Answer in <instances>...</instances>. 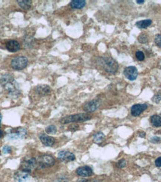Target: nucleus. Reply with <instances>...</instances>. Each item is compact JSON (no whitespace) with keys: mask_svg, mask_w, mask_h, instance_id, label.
Returning <instances> with one entry per match:
<instances>
[{"mask_svg":"<svg viewBox=\"0 0 161 182\" xmlns=\"http://www.w3.org/2000/svg\"><path fill=\"white\" fill-rule=\"evenodd\" d=\"M6 49L10 52H17L20 49L21 45L17 40H11L6 43Z\"/></svg>","mask_w":161,"mask_h":182,"instance_id":"2eb2a0df","label":"nucleus"},{"mask_svg":"<svg viewBox=\"0 0 161 182\" xmlns=\"http://www.w3.org/2000/svg\"><path fill=\"white\" fill-rule=\"evenodd\" d=\"M145 135H146V134H145L144 131H140V132H139V136L140 137H145Z\"/></svg>","mask_w":161,"mask_h":182,"instance_id":"473e14b6","label":"nucleus"},{"mask_svg":"<svg viewBox=\"0 0 161 182\" xmlns=\"http://www.w3.org/2000/svg\"><path fill=\"white\" fill-rule=\"evenodd\" d=\"M39 138L41 143L45 146L51 147L54 146V144L55 143V139L52 137L46 134H41L39 136Z\"/></svg>","mask_w":161,"mask_h":182,"instance_id":"4468645a","label":"nucleus"},{"mask_svg":"<svg viewBox=\"0 0 161 182\" xmlns=\"http://www.w3.org/2000/svg\"><path fill=\"white\" fill-rule=\"evenodd\" d=\"M34 90L37 94L40 96H47L48 94H49V93L51 92V88L49 85L46 84H41L38 85L34 88Z\"/></svg>","mask_w":161,"mask_h":182,"instance_id":"dca6fc26","label":"nucleus"},{"mask_svg":"<svg viewBox=\"0 0 161 182\" xmlns=\"http://www.w3.org/2000/svg\"><path fill=\"white\" fill-rule=\"evenodd\" d=\"M144 3H145V0H137V3L139 4V5H141V4H143Z\"/></svg>","mask_w":161,"mask_h":182,"instance_id":"72a5a7b5","label":"nucleus"},{"mask_svg":"<svg viewBox=\"0 0 161 182\" xmlns=\"http://www.w3.org/2000/svg\"><path fill=\"white\" fill-rule=\"evenodd\" d=\"M105 135L102 132H100V131L95 133L93 134V140L95 141L96 143H101L103 140H105Z\"/></svg>","mask_w":161,"mask_h":182,"instance_id":"412c9836","label":"nucleus"},{"mask_svg":"<svg viewBox=\"0 0 161 182\" xmlns=\"http://www.w3.org/2000/svg\"><path fill=\"white\" fill-rule=\"evenodd\" d=\"M151 125L154 127H161V117L158 115H153L150 118Z\"/></svg>","mask_w":161,"mask_h":182,"instance_id":"6ab92c4d","label":"nucleus"},{"mask_svg":"<svg viewBox=\"0 0 161 182\" xmlns=\"http://www.w3.org/2000/svg\"><path fill=\"white\" fill-rule=\"evenodd\" d=\"M150 142L152 143H155V144H157V143H160L161 142V138L160 137L154 136L150 139Z\"/></svg>","mask_w":161,"mask_h":182,"instance_id":"cd10ccee","label":"nucleus"},{"mask_svg":"<svg viewBox=\"0 0 161 182\" xmlns=\"http://www.w3.org/2000/svg\"><path fill=\"white\" fill-rule=\"evenodd\" d=\"M100 106V102L98 100H92V101L86 102L84 104L83 109L86 113H92L95 111Z\"/></svg>","mask_w":161,"mask_h":182,"instance_id":"9d476101","label":"nucleus"},{"mask_svg":"<svg viewBox=\"0 0 161 182\" xmlns=\"http://www.w3.org/2000/svg\"><path fill=\"white\" fill-rule=\"evenodd\" d=\"M2 114L0 113V128H1V125H2Z\"/></svg>","mask_w":161,"mask_h":182,"instance_id":"c9c22d12","label":"nucleus"},{"mask_svg":"<svg viewBox=\"0 0 161 182\" xmlns=\"http://www.w3.org/2000/svg\"><path fill=\"white\" fill-rule=\"evenodd\" d=\"M161 101V94H158L153 97V102L155 103H158Z\"/></svg>","mask_w":161,"mask_h":182,"instance_id":"c756f323","label":"nucleus"},{"mask_svg":"<svg viewBox=\"0 0 161 182\" xmlns=\"http://www.w3.org/2000/svg\"><path fill=\"white\" fill-rule=\"evenodd\" d=\"M30 172L24 169L17 171L13 175V179L17 182H26L30 179Z\"/></svg>","mask_w":161,"mask_h":182,"instance_id":"1a4fd4ad","label":"nucleus"},{"mask_svg":"<svg viewBox=\"0 0 161 182\" xmlns=\"http://www.w3.org/2000/svg\"><path fill=\"white\" fill-rule=\"evenodd\" d=\"M135 56L138 61H143L145 60V55H144V53H143V52H142V51H137V52H136V54H135Z\"/></svg>","mask_w":161,"mask_h":182,"instance_id":"393cba45","label":"nucleus"},{"mask_svg":"<svg viewBox=\"0 0 161 182\" xmlns=\"http://www.w3.org/2000/svg\"><path fill=\"white\" fill-rule=\"evenodd\" d=\"M124 75L126 78L130 81L136 80L138 76V70L134 66L125 67L123 71Z\"/></svg>","mask_w":161,"mask_h":182,"instance_id":"6e6552de","label":"nucleus"},{"mask_svg":"<svg viewBox=\"0 0 161 182\" xmlns=\"http://www.w3.org/2000/svg\"><path fill=\"white\" fill-rule=\"evenodd\" d=\"M138 41L140 43H148V36L145 34H141L138 37Z\"/></svg>","mask_w":161,"mask_h":182,"instance_id":"b1692460","label":"nucleus"},{"mask_svg":"<svg viewBox=\"0 0 161 182\" xmlns=\"http://www.w3.org/2000/svg\"><path fill=\"white\" fill-rule=\"evenodd\" d=\"M86 5L84 0H72L70 3V6L73 9H81Z\"/></svg>","mask_w":161,"mask_h":182,"instance_id":"f3484780","label":"nucleus"},{"mask_svg":"<svg viewBox=\"0 0 161 182\" xmlns=\"http://www.w3.org/2000/svg\"><path fill=\"white\" fill-rule=\"evenodd\" d=\"M17 2L21 8L26 11L29 10L32 5V3L31 0H17Z\"/></svg>","mask_w":161,"mask_h":182,"instance_id":"a211bd4d","label":"nucleus"},{"mask_svg":"<svg viewBox=\"0 0 161 182\" xmlns=\"http://www.w3.org/2000/svg\"><path fill=\"white\" fill-rule=\"evenodd\" d=\"M37 161L38 167L40 168V169L51 167V166L55 165V158H54L51 155H50V154H41V155L38 158Z\"/></svg>","mask_w":161,"mask_h":182,"instance_id":"423d86ee","label":"nucleus"},{"mask_svg":"<svg viewBox=\"0 0 161 182\" xmlns=\"http://www.w3.org/2000/svg\"><path fill=\"white\" fill-rule=\"evenodd\" d=\"M151 23H152L151 20H144L138 21V22L136 23V26L139 28H146L151 26Z\"/></svg>","mask_w":161,"mask_h":182,"instance_id":"aec40b11","label":"nucleus"},{"mask_svg":"<svg viewBox=\"0 0 161 182\" xmlns=\"http://www.w3.org/2000/svg\"><path fill=\"white\" fill-rule=\"evenodd\" d=\"M160 68H161V62H160Z\"/></svg>","mask_w":161,"mask_h":182,"instance_id":"e433bc0d","label":"nucleus"},{"mask_svg":"<svg viewBox=\"0 0 161 182\" xmlns=\"http://www.w3.org/2000/svg\"><path fill=\"white\" fill-rule=\"evenodd\" d=\"M37 166V161L33 157H28L24 158L21 162V168L22 169L31 172V170L35 169Z\"/></svg>","mask_w":161,"mask_h":182,"instance_id":"0eeeda50","label":"nucleus"},{"mask_svg":"<svg viewBox=\"0 0 161 182\" xmlns=\"http://www.w3.org/2000/svg\"><path fill=\"white\" fill-rule=\"evenodd\" d=\"M11 152V147L9 146H5L2 148V152L4 154H8Z\"/></svg>","mask_w":161,"mask_h":182,"instance_id":"7c9ffc66","label":"nucleus"},{"mask_svg":"<svg viewBox=\"0 0 161 182\" xmlns=\"http://www.w3.org/2000/svg\"><path fill=\"white\" fill-rule=\"evenodd\" d=\"M4 135H5V132L2 130H0V138H2Z\"/></svg>","mask_w":161,"mask_h":182,"instance_id":"f704fd0d","label":"nucleus"},{"mask_svg":"<svg viewBox=\"0 0 161 182\" xmlns=\"http://www.w3.org/2000/svg\"><path fill=\"white\" fill-rule=\"evenodd\" d=\"M28 64V59L26 56L19 55L13 58L11 62V67L15 70H22Z\"/></svg>","mask_w":161,"mask_h":182,"instance_id":"39448f33","label":"nucleus"},{"mask_svg":"<svg viewBox=\"0 0 161 182\" xmlns=\"http://www.w3.org/2000/svg\"><path fill=\"white\" fill-rule=\"evenodd\" d=\"M78 129H79V125H77V124H72L69 126V130L71 131H78Z\"/></svg>","mask_w":161,"mask_h":182,"instance_id":"c85d7f7f","label":"nucleus"},{"mask_svg":"<svg viewBox=\"0 0 161 182\" xmlns=\"http://www.w3.org/2000/svg\"><path fill=\"white\" fill-rule=\"evenodd\" d=\"M148 108L147 104H136L131 107V114L133 117H139L143 111Z\"/></svg>","mask_w":161,"mask_h":182,"instance_id":"9b49d317","label":"nucleus"},{"mask_svg":"<svg viewBox=\"0 0 161 182\" xmlns=\"http://www.w3.org/2000/svg\"><path fill=\"white\" fill-rule=\"evenodd\" d=\"M76 174L80 177H90L93 174V169L89 166H83L76 169Z\"/></svg>","mask_w":161,"mask_h":182,"instance_id":"f8f14e48","label":"nucleus"},{"mask_svg":"<svg viewBox=\"0 0 161 182\" xmlns=\"http://www.w3.org/2000/svg\"><path fill=\"white\" fill-rule=\"evenodd\" d=\"M99 63L106 73L110 74H115L119 69V64L116 61L109 56L99 58Z\"/></svg>","mask_w":161,"mask_h":182,"instance_id":"f03ea898","label":"nucleus"},{"mask_svg":"<svg viewBox=\"0 0 161 182\" xmlns=\"http://www.w3.org/2000/svg\"><path fill=\"white\" fill-rule=\"evenodd\" d=\"M0 83L5 90L7 91L11 97H18L20 94L19 85L12 75L4 74L0 79Z\"/></svg>","mask_w":161,"mask_h":182,"instance_id":"f257e3e1","label":"nucleus"},{"mask_svg":"<svg viewBox=\"0 0 161 182\" xmlns=\"http://www.w3.org/2000/svg\"><path fill=\"white\" fill-rule=\"evenodd\" d=\"M46 132L48 134H55V133L57 132V128L55 125H50L49 126H47L45 129Z\"/></svg>","mask_w":161,"mask_h":182,"instance_id":"5701e85b","label":"nucleus"},{"mask_svg":"<svg viewBox=\"0 0 161 182\" xmlns=\"http://www.w3.org/2000/svg\"><path fill=\"white\" fill-rule=\"evenodd\" d=\"M154 164L155 166H158V167H161V157H159V158L155 160Z\"/></svg>","mask_w":161,"mask_h":182,"instance_id":"2f4dec72","label":"nucleus"},{"mask_svg":"<svg viewBox=\"0 0 161 182\" xmlns=\"http://www.w3.org/2000/svg\"><path fill=\"white\" fill-rule=\"evenodd\" d=\"M154 43L159 48L161 49V34H158L154 37Z\"/></svg>","mask_w":161,"mask_h":182,"instance_id":"bb28decb","label":"nucleus"},{"mask_svg":"<svg viewBox=\"0 0 161 182\" xmlns=\"http://www.w3.org/2000/svg\"><path fill=\"white\" fill-rule=\"evenodd\" d=\"M91 118H92L91 116L87 113L76 114L61 118L60 119V123L61 124H63V125L71 123H80V122H85L90 120Z\"/></svg>","mask_w":161,"mask_h":182,"instance_id":"7ed1b4c3","label":"nucleus"},{"mask_svg":"<svg viewBox=\"0 0 161 182\" xmlns=\"http://www.w3.org/2000/svg\"><path fill=\"white\" fill-rule=\"evenodd\" d=\"M27 130L22 127L14 128L8 130V132L6 134V138L8 141L16 140L18 139H22L26 136Z\"/></svg>","mask_w":161,"mask_h":182,"instance_id":"20e7f679","label":"nucleus"},{"mask_svg":"<svg viewBox=\"0 0 161 182\" xmlns=\"http://www.w3.org/2000/svg\"><path fill=\"white\" fill-rule=\"evenodd\" d=\"M126 165H127V162L124 159H122L116 163V166L120 169H122V168L125 167Z\"/></svg>","mask_w":161,"mask_h":182,"instance_id":"a878e982","label":"nucleus"},{"mask_svg":"<svg viewBox=\"0 0 161 182\" xmlns=\"http://www.w3.org/2000/svg\"><path fill=\"white\" fill-rule=\"evenodd\" d=\"M34 38L32 36L26 35V36H25L23 38V42H24L25 46L28 48L32 47V46L34 45Z\"/></svg>","mask_w":161,"mask_h":182,"instance_id":"4be33fe9","label":"nucleus"},{"mask_svg":"<svg viewBox=\"0 0 161 182\" xmlns=\"http://www.w3.org/2000/svg\"><path fill=\"white\" fill-rule=\"evenodd\" d=\"M57 158L63 161H73L76 160V156L72 152L67 151H61L57 154Z\"/></svg>","mask_w":161,"mask_h":182,"instance_id":"ddd939ff","label":"nucleus"}]
</instances>
